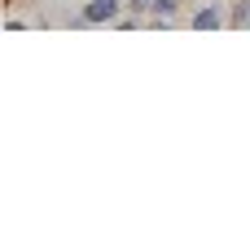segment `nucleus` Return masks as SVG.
I'll list each match as a JSON object with an SVG mask.
<instances>
[{"instance_id": "obj_5", "label": "nucleus", "mask_w": 250, "mask_h": 250, "mask_svg": "<svg viewBox=\"0 0 250 250\" xmlns=\"http://www.w3.org/2000/svg\"><path fill=\"white\" fill-rule=\"evenodd\" d=\"M149 9H154V0H127V13H136V18H149Z\"/></svg>"}, {"instance_id": "obj_4", "label": "nucleus", "mask_w": 250, "mask_h": 250, "mask_svg": "<svg viewBox=\"0 0 250 250\" xmlns=\"http://www.w3.org/2000/svg\"><path fill=\"white\" fill-rule=\"evenodd\" d=\"M229 26H237V31L250 26V0H237V4L229 9Z\"/></svg>"}, {"instance_id": "obj_1", "label": "nucleus", "mask_w": 250, "mask_h": 250, "mask_svg": "<svg viewBox=\"0 0 250 250\" xmlns=\"http://www.w3.org/2000/svg\"><path fill=\"white\" fill-rule=\"evenodd\" d=\"M123 9H127V0H88L79 13L88 18V26H110L123 18Z\"/></svg>"}, {"instance_id": "obj_3", "label": "nucleus", "mask_w": 250, "mask_h": 250, "mask_svg": "<svg viewBox=\"0 0 250 250\" xmlns=\"http://www.w3.org/2000/svg\"><path fill=\"white\" fill-rule=\"evenodd\" d=\"M229 22V13H224V4L220 0H211V4H202V9H193V18H189V26L193 31H215V26H224Z\"/></svg>"}, {"instance_id": "obj_2", "label": "nucleus", "mask_w": 250, "mask_h": 250, "mask_svg": "<svg viewBox=\"0 0 250 250\" xmlns=\"http://www.w3.org/2000/svg\"><path fill=\"white\" fill-rule=\"evenodd\" d=\"M185 4H189V0H154V9H149V26H154V31H167V26H176Z\"/></svg>"}]
</instances>
